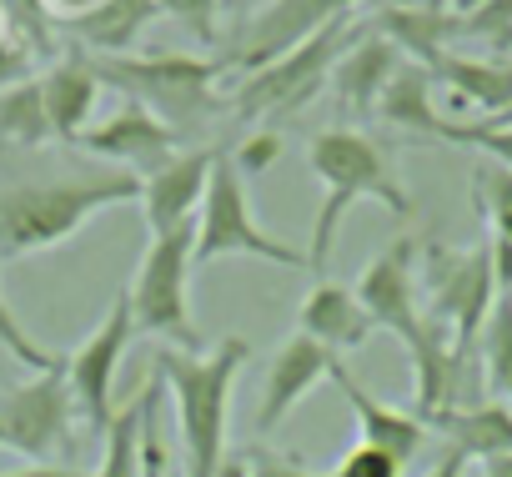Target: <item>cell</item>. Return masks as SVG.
Segmentation results:
<instances>
[{
	"instance_id": "obj_31",
	"label": "cell",
	"mask_w": 512,
	"mask_h": 477,
	"mask_svg": "<svg viewBox=\"0 0 512 477\" xmlns=\"http://www.w3.org/2000/svg\"><path fill=\"white\" fill-rule=\"evenodd\" d=\"M156 16H171V21H181L196 41H216L221 36V26H216V16H221V0H156Z\"/></svg>"
},
{
	"instance_id": "obj_13",
	"label": "cell",
	"mask_w": 512,
	"mask_h": 477,
	"mask_svg": "<svg viewBox=\"0 0 512 477\" xmlns=\"http://www.w3.org/2000/svg\"><path fill=\"white\" fill-rule=\"evenodd\" d=\"M76 151L101 156V161H111L116 171L146 181V176H156V171L176 156V131H171L161 116H151L141 101H126L116 116L96 121V126L81 136Z\"/></svg>"
},
{
	"instance_id": "obj_18",
	"label": "cell",
	"mask_w": 512,
	"mask_h": 477,
	"mask_svg": "<svg viewBox=\"0 0 512 477\" xmlns=\"http://www.w3.org/2000/svg\"><path fill=\"white\" fill-rule=\"evenodd\" d=\"M297 332H302V337H312L317 347H327V352H337V357H342V352L367 347V337H372L377 327H372V317L362 312V302H357V292H352V287L317 282V287L302 297Z\"/></svg>"
},
{
	"instance_id": "obj_26",
	"label": "cell",
	"mask_w": 512,
	"mask_h": 477,
	"mask_svg": "<svg viewBox=\"0 0 512 477\" xmlns=\"http://www.w3.org/2000/svg\"><path fill=\"white\" fill-rule=\"evenodd\" d=\"M51 136V116L41 101V81H21L16 91L0 96V146H46Z\"/></svg>"
},
{
	"instance_id": "obj_42",
	"label": "cell",
	"mask_w": 512,
	"mask_h": 477,
	"mask_svg": "<svg viewBox=\"0 0 512 477\" xmlns=\"http://www.w3.org/2000/svg\"><path fill=\"white\" fill-rule=\"evenodd\" d=\"M382 11H417V6H427V0H377Z\"/></svg>"
},
{
	"instance_id": "obj_27",
	"label": "cell",
	"mask_w": 512,
	"mask_h": 477,
	"mask_svg": "<svg viewBox=\"0 0 512 477\" xmlns=\"http://www.w3.org/2000/svg\"><path fill=\"white\" fill-rule=\"evenodd\" d=\"M472 206L487 216L492 242H507V247H512V171H507V166L482 161V166L472 171Z\"/></svg>"
},
{
	"instance_id": "obj_46",
	"label": "cell",
	"mask_w": 512,
	"mask_h": 477,
	"mask_svg": "<svg viewBox=\"0 0 512 477\" xmlns=\"http://www.w3.org/2000/svg\"><path fill=\"white\" fill-rule=\"evenodd\" d=\"M0 156H6V146H0Z\"/></svg>"
},
{
	"instance_id": "obj_38",
	"label": "cell",
	"mask_w": 512,
	"mask_h": 477,
	"mask_svg": "<svg viewBox=\"0 0 512 477\" xmlns=\"http://www.w3.org/2000/svg\"><path fill=\"white\" fill-rule=\"evenodd\" d=\"M462 472H467V457L447 447V452H442V457L432 462V472H427V477H462Z\"/></svg>"
},
{
	"instance_id": "obj_22",
	"label": "cell",
	"mask_w": 512,
	"mask_h": 477,
	"mask_svg": "<svg viewBox=\"0 0 512 477\" xmlns=\"http://www.w3.org/2000/svg\"><path fill=\"white\" fill-rule=\"evenodd\" d=\"M377 116H382L387 126H397V131L437 136L447 116H442L437 101H432V71H427L422 61H407V56H402V66L392 71V81H387V91H382V101H377Z\"/></svg>"
},
{
	"instance_id": "obj_12",
	"label": "cell",
	"mask_w": 512,
	"mask_h": 477,
	"mask_svg": "<svg viewBox=\"0 0 512 477\" xmlns=\"http://www.w3.org/2000/svg\"><path fill=\"white\" fill-rule=\"evenodd\" d=\"M357 302L362 312L372 317V327H387L397 332L402 342L417 337L422 327V287H417V236H397V242H387L367 272L357 277Z\"/></svg>"
},
{
	"instance_id": "obj_34",
	"label": "cell",
	"mask_w": 512,
	"mask_h": 477,
	"mask_svg": "<svg viewBox=\"0 0 512 477\" xmlns=\"http://www.w3.org/2000/svg\"><path fill=\"white\" fill-rule=\"evenodd\" d=\"M277 156H282V136L262 126V131H256V136H251V141H246V146L231 156V161H236V171H241V176H262Z\"/></svg>"
},
{
	"instance_id": "obj_33",
	"label": "cell",
	"mask_w": 512,
	"mask_h": 477,
	"mask_svg": "<svg viewBox=\"0 0 512 477\" xmlns=\"http://www.w3.org/2000/svg\"><path fill=\"white\" fill-rule=\"evenodd\" d=\"M246 472H251V477H322V472H312L302 457L277 452V447H246Z\"/></svg>"
},
{
	"instance_id": "obj_19",
	"label": "cell",
	"mask_w": 512,
	"mask_h": 477,
	"mask_svg": "<svg viewBox=\"0 0 512 477\" xmlns=\"http://www.w3.org/2000/svg\"><path fill=\"white\" fill-rule=\"evenodd\" d=\"M427 71H432V81H442L452 91L457 106H472L487 121L512 111V61L507 56H457V51H442Z\"/></svg>"
},
{
	"instance_id": "obj_16",
	"label": "cell",
	"mask_w": 512,
	"mask_h": 477,
	"mask_svg": "<svg viewBox=\"0 0 512 477\" xmlns=\"http://www.w3.org/2000/svg\"><path fill=\"white\" fill-rule=\"evenodd\" d=\"M332 382H337V392L347 397V407H352V417H357V442H372V447H382V452H392L402 467L427 447V422L417 417V412H402V407H387L382 397H372L342 362H337V372H332Z\"/></svg>"
},
{
	"instance_id": "obj_6",
	"label": "cell",
	"mask_w": 512,
	"mask_h": 477,
	"mask_svg": "<svg viewBox=\"0 0 512 477\" xmlns=\"http://www.w3.org/2000/svg\"><path fill=\"white\" fill-rule=\"evenodd\" d=\"M221 257H251V262H272V267H307V252L277 236L256 221L251 211V191L246 176L236 171L231 151L221 146L216 166H211V186L201 201V221H196V267H216Z\"/></svg>"
},
{
	"instance_id": "obj_2",
	"label": "cell",
	"mask_w": 512,
	"mask_h": 477,
	"mask_svg": "<svg viewBox=\"0 0 512 477\" xmlns=\"http://www.w3.org/2000/svg\"><path fill=\"white\" fill-rule=\"evenodd\" d=\"M307 166L322 181V211L312 221V247H307V267L317 277L327 272L337 231H342V216L357 201H382L392 216H412V196H407L402 176L392 171V156L367 131H352V126L317 131L312 146H307Z\"/></svg>"
},
{
	"instance_id": "obj_36",
	"label": "cell",
	"mask_w": 512,
	"mask_h": 477,
	"mask_svg": "<svg viewBox=\"0 0 512 477\" xmlns=\"http://www.w3.org/2000/svg\"><path fill=\"white\" fill-rule=\"evenodd\" d=\"M492 247V277H497V297H512V247L507 242H487Z\"/></svg>"
},
{
	"instance_id": "obj_8",
	"label": "cell",
	"mask_w": 512,
	"mask_h": 477,
	"mask_svg": "<svg viewBox=\"0 0 512 477\" xmlns=\"http://www.w3.org/2000/svg\"><path fill=\"white\" fill-rule=\"evenodd\" d=\"M422 272V297H427V317L457 342V347H477V332L487 322V312L497 307V277H492V247H432Z\"/></svg>"
},
{
	"instance_id": "obj_5",
	"label": "cell",
	"mask_w": 512,
	"mask_h": 477,
	"mask_svg": "<svg viewBox=\"0 0 512 477\" xmlns=\"http://www.w3.org/2000/svg\"><path fill=\"white\" fill-rule=\"evenodd\" d=\"M362 26H367V21H362ZM362 26H357L352 16L322 26L317 36H307L302 46H292V51L277 56L272 66L251 71V76L226 96V111L241 116V121H262L267 131L282 126L287 116H297V111H302V106L332 81L337 61H342L347 46L362 36Z\"/></svg>"
},
{
	"instance_id": "obj_29",
	"label": "cell",
	"mask_w": 512,
	"mask_h": 477,
	"mask_svg": "<svg viewBox=\"0 0 512 477\" xmlns=\"http://www.w3.org/2000/svg\"><path fill=\"white\" fill-rule=\"evenodd\" d=\"M0 347H6L21 367H31V372H51V367L61 362V352H46V347L16 322V312H11V302H6V287H0Z\"/></svg>"
},
{
	"instance_id": "obj_17",
	"label": "cell",
	"mask_w": 512,
	"mask_h": 477,
	"mask_svg": "<svg viewBox=\"0 0 512 477\" xmlns=\"http://www.w3.org/2000/svg\"><path fill=\"white\" fill-rule=\"evenodd\" d=\"M41 81V101H46V116H51V136L61 146H81V136L91 131V111H96V96H101V76L91 71L86 51L81 56H66L56 61Z\"/></svg>"
},
{
	"instance_id": "obj_23",
	"label": "cell",
	"mask_w": 512,
	"mask_h": 477,
	"mask_svg": "<svg viewBox=\"0 0 512 477\" xmlns=\"http://www.w3.org/2000/svg\"><path fill=\"white\" fill-rule=\"evenodd\" d=\"M151 21H156V0H106L101 11H91L66 31L86 46V56H131V46Z\"/></svg>"
},
{
	"instance_id": "obj_4",
	"label": "cell",
	"mask_w": 512,
	"mask_h": 477,
	"mask_svg": "<svg viewBox=\"0 0 512 477\" xmlns=\"http://www.w3.org/2000/svg\"><path fill=\"white\" fill-rule=\"evenodd\" d=\"M86 61L101 76V86H116L126 101H141L176 136L226 111V96L216 91V81L226 76L221 61L201 56H86Z\"/></svg>"
},
{
	"instance_id": "obj_30",
	"label": "cell",
	"mask_w": 512,
	"mask_h": 477,
	"mask_svg": "<svg viewBox=\"0 0 512 477\" xmlns=\"http://www.w3.org/2000/svg\"><path fill=\"white\" fill-rule=\"evenodd\" d=\"M457 16V11H452ZM457 41H497L512 46V0H482L477 11L457 16Z\"/></svg>"
},
{
	"instance_id": "obj_21",
	"label": "cell",
	"mask_w": 512,
	"mask_h": 477,
	"mask_svg": "<svg viewBox=\"0 0 512 477\" xmlns=\"http://www.w3.org/2000/svg\"><path fill=\"white\" fill-rule=\"evenodd\" d=\"M452 452H462L467 462H487V457H502L512 452V407L507 402H477V407H457V412H442L432 422Z\"/></svg>"
},
{
	"instance_id": "obj_43",
	"label": "cell",
	"mask_w": 512,
	"mask_h": 477,
	"mask_svg": "<svg viewBox=\"0 0 512 477\" xmlns=\"http://www.w3.org/2000/svg\"><path fill=\"white\" fill-rule=\"evenodd\" d=\"M477 6H482V0H452V11H457V16H467V11H477Z\"/></svg>"
},
{
	"instance_id": "obj_1",
	"label": "cell",
	"mask_w": 512,
	"mask_h": 477,
	"mask_svg": "<svg viewBox=\"0 0 512 477\" xmlns=\"http://www.w3.org/2000/svg\"><path fill=\"white\" fill-rule=\"evenodd\" d=\"M246 357H251L246 337H221L211 352H181V347H156L151 352V377H161L166 392L176 397L186 477H216L221 472L231 382L246 367Z\"/></svg>"
},
{
	"instance_id": "obj_25",
	"label": "cell",
	"mask_w": 512,
	"mask_h": 477,
	"mask_svg": "<svg viewBox=\"0 0 512 477\" xmlns=\"http://www.w3.org/2000/svg\"><path fill=\"white\" fill-rule=\"evenodd\" d=\"M141 432H146V387H141L136 402H126L111 417V427H106V457H101L96 477H146Z\"/></svg>"
},
{
	"instance_id": "obj_14",
	"label": "cell",
	"mask_w": 512,
	"mask_h": 477,
	"mask_svg": "<svg viewBox=\"0 0 512 477\" xmlns=\"http://www.w3.org/2000/svg\"><path fill=\"white\" fill-rule=\"evenodd\" d=\"M221 146H201V151H176L156 176L141 181V211H146V226L151 236H166L176 226H191L196 206L206 201V186H211V166H216Z\"/></svg>"
},
{
	"instance_id": "obj_10",
	"label": "cell",
	"mask_w": 512,
	"mask_h": 477,
	"mask_svg": "<svg viewBox=\"0 0 512 477\" xmlns=\"http://www.w3.org/2000/svg\"><path fill=\"white\" fill-rule=\"evenodd\" d=\"M136 337V317H131V297L116 292L106 317L96 322V332L66 352V382L76 397V417L86 422V432L106 437L111 417H116V377H121V357Z\"/></svg>"
},
{
	"instance_id": "obj_15",
	"label": "cell",
	"mask_w": 512,
	"mask_h": 477,
	"mask_svg": "<svg viewBox=\"0 0 512 477\" xmlns=\"http://www.w3.org/2000/svg\"><path fill=\"white\" fill-rule=\"evenodd\" d=\"M337 362H342L337 352H327V347H317L312 337L292 332V337L277 347L272 367H267L262 402H256V432H277L282 417H287L312 387H322V382L337 372Z\"/></svg>"
},
{
	"instance_id": "obj_7",
	"label": "cell",
	"mask_w": 512,
	"mask_h": 477,
	"mask_svg": "<svg viewBox=\"0 0 512 477\" xmlns=\"http://www.w3.org/2000/svg\"><path fill=\"white\" fill-rule=\"evenodd\" d=\"M191 252H196V221L176 226L166 236H151L141 252V267H136V282L126 292L136 332L156 337L161 347H181V352H201V337H196V322L186 307V282L196 272Z\"/></svg>"
},
{
	"instance_id": "obj_37",
	"label": "cell",
	"mask_w": 512,
	"mask_h": 477,
	"mask_svg": "<svg viewBox=\"0 0 512 477\" xmlns=\"http://www.w3.org/2000/svg\"><path fill=\"white\" fill-rule=\"evenodd\" d=\"M11 477H86V472H76L71 462H31V467H21Z\"/></svg>"
},
{
	"instance_id": "obj_24",
	"label": "cell",
	"mask_w": 512,
	"mask_h": 477,
	"mask_svg": "<svg viewBox=\"0 0 512 477\" xmlns=\"http://www.w3.org/2000/svg\"><path fill=\"white\" fill-rule=\"evenodd\" d=\"M477 362H482L487 392L512 407V297H497V307L487 312L477 332Z\"/></svg>"
},
{
	"instance_id": "obj_20",
	"label": "cell",
	"mask_w": 512,
	"mask_h": 477,
	"mask_svg": "<svg viewBox=\"0 0 512 477\" xmlns=\"http://www.w3.org/2000/svg\"><path fill=\"white\" fill-rule=\"evenodd\" d=\"M397 66H402V51L387 36H377L372 26H362V36L347 46V56L332 71V86H337L342 111L377 116V101H382V91H387V81H392Z\"/></svg>"
},
{
	"instance_id": "obj_11",
	"label": "cell",
	"mask_w": 512,
	"mask_h": 477,
	"mask_svg": "<svg viewBox=\"0 0 512 477\" xmlns=\"http://www.w3.org/2000/svg\"><path fill=\"white\" fill-rule=\"evenodd\" d=\"M352 6H357V0H272V6H262V11L246 21V31H241V41H236L226 71L236 66V71L251 76V71L272 66L277 56H287L292 46H302V41L317 36L322 26L352 16Z\"/></svg>"
},
{
	"instance_id": "obj_39",
	"label": "cell",
	"mask_w": 512,
	"mask_h": 477,
	"mask_svg": "<svg viewBox=\"0 0 512 477\" xmlns=\"http://www.w3.org/2000/svg\"><path fill=\"white\" fill-rule=\"evenodd\" d=\"M262 6H272V0H221V11H226V16H236V21H241V16H256Z\"/></svg>"
},
{
	"instance_id": "obj_40",
	"label": "cell",
	"mask_w": 512,
	"mask_h": 477,
	"mask_svg": "<svg viewBox=\"0 0 512 477\" xmlns=\"http://www.w3.org/2000/svg\"><path fill=\"white\" fill-rule=\"evenodd\" d=\"M477 477H512V452H502V457H487V462L477 467Z\"/></svg>"
},
{
	"instance_id": "obj_32",
	"label": "cell",
	"mask_w": 512,
	"mask_h": 477,
	"mask_svg": "<svg viewBox=\"0 0 512 477\" xmlns=\"http://www.w3.org/2000/svg\"><path fill=\"white\" fill-rule=\"evenodd\" d=\"M402 472H407V467H402L392 452H382V447H372V442H352L327 477H402Z\"/></svg>"
},
{
	"instance_id": "obj_3",
	"label": "cell",
	"mask_w": 512,
	"mask_h": 477,
	"mask_svg": "<svg viewBox=\"0 0 512 477\" xmlns=\"http://www.w3.org/2000/svg\"><path fill=\"white\" fill-rule=\"evenodd\" d=\"M141 201V181L106 171L91 181H16L0 186V262L51 252L86 231L101 211Z\"/></svg>"
},
{
	"instance_id": "obj_35",
	"label": "cell",
	"mask_w": 512,
	"mask_h": 477,
	"mask_svg": "<svg viewBox=\"0 0 512 477\" xmlns=\"http://www.w3.org/2000/svg\"><path fill=\"white\" fill-rule=\"evenodd\" d=\"M156 377L146 382V432H141V452H146V477H166V447H161V437H156Z\"/></svg>"
},
{
	"instance_id": "obj_28",
	"label": "cell",
	"mask_w": 512,
	"mask_h": 477,
	"mask_svg": "<svg viewBox=\"0 0 512 477\" xmlns=\"http://www.w3.org/2000/svg\"><path fill=\"white\" fill-rule=\"evenodd\" d=\"M437 141L472 146V151H482L487 161H497V166L512 171V126H497V121H442Z\"/></svg>"
},
{
	"instance_id": "obj_44",
	"label": "cell",
	"mask_w": 512,
	"mask_h": 477,
	"mask_svg": "<svg viewBox=\"0 0 512 477\" xmlns=\"http://www.w3.org/2000/svg\"><path fill=\"white\" fill-rule=\"evenodd\" d=\"M497 126H512V111H502V116H497Z\"/></svg>"
},
{
	"instance_id": "obj_9",
	"label": "cell",
	"mask_w": 512,
	"mask_h": 477,
	"mask_svg": "<svg viewBox=\"0 0 512 477\" xmlns=\"http://www.w3.org/2000/svg\"><path fill=\"white\" fill-rule=\"evenodd\" d=\"M76 397L66 382V357L51 372H36L31 382L0 397V447L21 452L31 462H56L76 442Z\"/></svg>"
},
{
	"instance_id": "obj_41",
	"label": "cell",
	"mask_w": 512,
	"mask_h": 477,
	"mask_svg": "<svg viewBox=\"0 0 512 477\" xmlns=\"http://www.w3.org/2000/svg\"><path fill=\"white\" fill-rule=\"evenodd\" d=\"M216 477H251V472H246V452H226V462H221Z\"/></svg>"
},
{
	"instance_id": "obj_45",
	"label": "cell",
	"mask_w": 512,
	"mask_h": 477,
	"mask_svg": "<svg viewBox=\"0 0 512 477\" xmlns=\"http://www.w3.org/2000/svg\"><path fill=\"white\" fill-rule=\"evenodd\" d=\"M0 36H6V6H0Z\"/></svg>"
}]
</instances>
